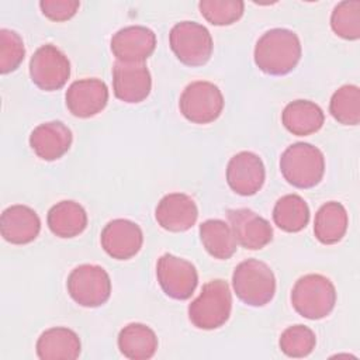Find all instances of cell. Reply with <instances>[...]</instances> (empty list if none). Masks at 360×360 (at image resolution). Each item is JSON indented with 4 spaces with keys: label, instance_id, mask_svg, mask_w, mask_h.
<instances>
[{
    "label": "cell",
    "instance_id": "1",
    "mask_svg": "<svg viewBox=\"0 0 360 360\" xmlns=\"http://www.w3.org/2000/svg\"><path fill=\"white\" fill-rule=\"evenodd\" d=\"M256 66L271 76L290 73L301 59V42L298 35L287 28L266 31L255 46Z\"/></svg>",
    "mask_w": 360,
    "mask_h": 360
},
{
    "label": "cell",
    "instance_id": "2",
    "mask_svg": "<svg viewBox=\"0 0 360 360\" xmlns=\"http://www.w3.org/2000/svg\"><path fill=\"white\" fill-rule=\"evenodd\" d=\"M232 294L225 280L215 278L202 285L200 295L188 305L190 322L204 330L218 329L231 316Z\"/></svg>",
    "mask_w": 360,
    "mask_h": 360
},
{
    "label": "cell",
    "instance_id": "3",
    "mask_svg": "<svg viewBox=\"0 0 360 360\" xmlns=\"http://www.w3.org/2000/svg\"><path fill=\"white\" fill-rule=\"evenodd\" d=\"M283 177L297 188L315 187L325 173V158L321 149L307 142L290 145L280 158Z\"/></svg>",
    "mask_w": 360,
    "mask_h": 360
},
{
    "label": "cell",
    "instance_id": "4",
    "mask_svg": "<svg viewBox=\"0 0 360 360\" xmlns=\"http://www.w3.org/2000/svg\"><path fill=\"white\" fill-rule=\"evenodd\" d=\"M291 304L301 316L311 321L322 319L335 308V285L322 274H305L292 287Z\"/></svg>",
    "mask_w": 360,
    "mask_h": 360
},
{
    "label": "cell",
    "instance_id": "5",
    "mask_svg": "<svg viewBox=\"0 0 360 360\" xmlns=\"http://www.w3.org/2000/svg\"><path fill=\"white\" fill-rule=\"evenodd\" d=\"M232 287L236 297L243 304L263 307L269 304L276 294V277L264 262L248 259L235 267Z\"/></svg>",
    "mask_w": 360,
    "mask_h": 360
},
{
    "label": "cell",
    "instance_id": "6",
    "mask_svg": "<svg viewBox=\"0 0 360 360\" xmlns=\"http://www.w3.org/2000/svg\"><path fill=\"white\" fill-rule=\"evenodd\" d=\"M169 42L176 58L187 66H202L212 55L210 31L195 21H181L173 25Z\"/></svg>",
    "mask_w": 360,
    "mask_h": 360
},
{
    "label": "cell",
    "instance_id": "7",
    "mask_svg": "<svg viewBox=\"0 0 360 360\" xmlns=\"http://www.w3.org/2000/svg\"><path fill=\"white\" fill-rule=\"evenodd\" d=\"M68 292L72 300L86 308L105 304L111 295L108 273L97 264H80L68 276Z\"/></svg>",
    "mask_w": 360,
    "mask_h": 360
},
{
    "label": "cell",
    "instance_id": "8",
    "mask_svg": "<svg viewBox=\"0 0 360 360\" xmlns=\"http://www.w3.org/2000/svg\"><path fill=\"white\" fill-rule=\"evenodd\" d=\"M179 107L180 112L190 122L210 124L221 115L224 110V96L214 83L197 80L183 90Z\"/></svg>",
    "mask_w": 360,
    "mask_h": 360
},
{
    "label": "cell",
    "instance_id": "9",
    "mask_svg": "<svg viewBox=\"0 0 360 360\" xmlns=\"http://www.w3.org/2000/svg\"><path fill=\"white\" fill-rule=\"evenodd\" d=\"M30 76L34 84L41 90H59L66 84L70 76V62L55 45H42L31 56Z\"/></svg>",
    "mask_w": 360,
    "mask_h": 360
},
{
    "label": "cell",
    "instance_id": "10",
    "mask_svg": "<svg viewBox=\"0 0 360 360\" xmlns=\"http://www.w3.org/2000/svg\"><path fill=\"white\" fill-rule=\"evenodd\" d=\"M156 276L163 292L167 297L180 301L190 298L198 283V274L194 264L170 253H165L159 257Z\"/></svg>",
    "mask_w": 360,
    "mask_h": 360
},
{
    "label": "cell",
    "instance_id": "11",
    "mask_svg": "<svg viewBox=\"0 0 360 360\" xmlns=\"http://www.w3.org/2000/svg\"><path fill=\"white\" fill-rule=\"evenodd\" d=\"M156 48V35L143 25H128L111 38V52L120 62L143 63Z\"/></svg>",
    "mask_w": 360,
    "mask_h": 360
},
{
    "label": "cell",
    "instance_id": "12",
    "mask_svg": "<svg viewBox=\"0 0 360 360\" xmlns=\"http://www.w3.org/2000/svg\"><path fill=\"white\" fill-rule=\"evenodd\" d=\"M266 170L262 159L253 152H239L231 158L226 167V181L239 195H253L264 184Z\"/></svg>",
    "mask_w": 360,
    "mask_h": 360
},
{
    "label": "cell",
    "instance_id": "13",
    "mask_svg": "<svg viewBox=\"0 0 360 360\" xmlns=\"http://www.w3.org/2000/svg\"><path fill=\"white\" fill-rule=\"evenodd\" d=\"M100 240L108 256L117 260H128L141 250L143 233L138 224L129 219L117 218L104 226Z\"/></svg>",
    "mask_w": 360,
    "mask_h": 360
},
{
    "label": "cell",
    "instance_id": "14",
    "mask_svg": "<svg viewBox=\"0 0 360 360\" xmlns=\"http://www.w3.org/2000/svg\"><path fill=\"white\" fill-rule=\"evenodd\" d=\"M152 89V77L145 63H127L117 60L112 66V90L124 103L143 101Z\"/></svg>",
    "mask_w": 360,
    "mask_h": 360
},
{
    "label": "cell",
    "instance_id": "15",
    "mask_svg": "<svg viewBox=\"0 0 360 360\" xmlns=\"http://www.w3.org/2000/svg\"><path fill=\"white\" fill-rule=\"evenodd\" d=\"M65 100L68 110L75 117L90 118L105 108L108 89L100 79H80L68 87Z\"/></svg>",
    "mask_w": 360,
    "mask_h": 360
},
{
    "label": "cell",
    "instance_id": "16",
    "mask_svg": "<svg viewBox=\"0 0 360 360\" xmlns=\"http://www.w3.org/2000/svg\"><path fill=\"white\" fill-rule=\"evenodd\" d=\"M228 221L236 243L245 249H262L273 239L270 222L249 208L229 210Z\"/></svg>",
    "mask_w": 360,
    "mask_h": 360
},
{
    "label": "cell",
    "instance_id": "17",
    "mask_svg": "<svg viewBox=\"0 0 360 360\" xmlns=\"http://www.w3.org/2000/svg\"><path fill=\"white\" fill-rule=\"evenodd\" d=\"M155 217L163 229L184 232L195 224L198 208L190 195L184 193H170L158 202Z\"/></svg>",
    "mask_w": 360,
    "mask_h": 360
},
{
    "label": "cell",
    "instance_id": "18",
    "mask_svg": "<svg viewBox=\"0 0 360 360\" xmlns=\"http://www.w3.org/2000/svg\"><path fill=\"white\" fill-rule=\"evenodd\" d=\"M72 131L60 121L39 124L30 135V146L42 160H56L62 158L72 145Z\"/></svg>",
    "mask_w": 360,
    "mask_h": 360
},
{
    "label": "cell",
    "instance_id": "19",
    "mask_svg": "<svg viewBox=\"0 0 360 360\" xmlns=\"http://www.w3.org/2000/svg\"><path fill=\"white\" fill-rule=\"evenodd\" d=\"M41 231L38 214L21 204L6 208L0 218L1 236L13 245H25L32 242Z\"/></svg>",
    "mask_w": 360,
    "mask_h": 360
},
{
    "label": "cell",
    "instance_id": "20",
    "mask_svg": "<svg viewBox=\"0 0 360 360\" xmlns=\"http://www.w3.org/2000/svg\"><path fill=\"white\" fill-rule=\"evenodd\" d=\"M35 349L41 360H75L80 354L82 343L75 330L56 326L41 333Z\"/></svg>",
    "mask_w": 360,
    "mask_h": 360
},
{
    "label": "cell",
    "instance_id": "21",
    "mask_svg": "<svg viewBox=\"0 0 360 360\" xmlns=\"http://www.w3.org/2000/svg\"><path fill=\"white\" fill-rule=\"evenodd\" d=\"M283 125L297 136L311 135L323 125L325 115L322 108L309 100H295L285 105L281 114Z\"/></svg>",
    "mask_w": 360,
    "mask_h": 360
},
{
    "label": "cell",
    "instance_id": "22",
    "mask_svg": "<svg viewBox=\"0 0 360 360\" xmlns=\"http://www.w3.org/2000/svg\"><path fill=\"white\" fill-rule=\"evenodd\" d=\"M46 222L53 235L59 238H75L86 229L87 214L79 202L65 200L48 211Z\"/></svg>",
    "mask_w": 360,
    "mask_h": 360
},
{
    "label": "cell",
    "instance_id": "23",
    "mask_svg": "<svg viewBox=\"0 0 360 360\" xmlns=\"http://www.w3.org/2000/svg\"><path fill=\"white\" fill-rule=\"evenodd\" d=\"M118 349L131 360L150 359L158 350L156 333L143 323H128L118 333Z\"/></svg>",
    "mask_w": 360,
    "mask_h": 360
},
{
    "label": "cell",
    "instance_id": "24",
    "mask_svg": "<svg viewBox=\"0 0 360 360\" xmlns=\"http://www.w3.org/2000/svg\"><path fill=\"white\" fill-rule=\"evenodd\" d=\"M347 224L349 218L346 208L338 201H329L323 204L315 214V238L323 245L338 243L345 236Z\"/></svg>",
    "mask_w": 360,
    "mask_h": 360
},
{
    "label": "cell",
    "instance_id": "25",
    "mask_svg": "<svg viewBox=\"0 0 360 360\" xmlns=\"http://www.w3.org/2000/svg\"><path fill=\"white\" fill-rule=\"evenodd\" d=\"M200 239L215 259L226 260L236 252V239L231 226L222 219H207L200 225Z\"/></svg>",
    "mask_w": 360,
    "mask_h": 360
},
{
    "label": "cell",
    "instance_id": "26",
    "mask_svg": "<svg viewBox=\"0 0 360 360\" xmlns=\"http://www.w3.org/2000/svg\"><path fill=\"white\" fill-rule=\"evenodd\" d=\"M273 221L284 232H300L309 221V208L298 194H285L273 208Z\"/></svg>",
    "mask_w": 360,
    "mask_h": 360
},
{
    "label": "cell",
    "instance_id": "27",
    "mask_svg": "<svg viewBox=\"0 0 360 360\" xmlns=\"http://www.w3.org/2000/svg\"><path fill=\"white\" fill-rule=\"evenodd\" d=\"M329 111L338 122L357 125L360 122V89L354 84L339 87L330 97Z\"/></svg>",
    "mask_w": 360,
    "mask_h": 360
},
{
    "label": "cell",
    "instance_id": "28",
    "mask_svg": "<svg viewBox=\"0 0 360 360\" xmlns=\"http://www.w3.org/2000/svg\"><path fill=\"white\" fill-rule=\"evenodd\" d=\"M330 27L343 39L360 38V1L345 0L335 6L330 15Z\"/></svg>",
    "mask_w": 360,
    "mask_h": 360
},
{
    "label": "cell",
    "instance_id": "29",
    "mask_svg": "<svg viewBox=\"0 0 360 360\" xmlns=\"http://www.w3.org/2000/svg\"><path fill=\"white\" fill-rule=\"evenodd\" d=\"M198 8L212 25H231L243 15L245 3L240 0H202L198 3Z\"/></svg>",
    "mask_w": 360,
    "mask_h": 360
},
{
    "label": "cell",
    "instance_id": "30",
    "mask_svg": "<svg viewBox=\"0 0 360 360\" xmlns=\"http://www.w3.org/2000/svg\"><path fill=\"white\" fill-rule=\"evenodd\" d=\"M278 345L281 352L288 357H305L315 349L316 338L308 326L294 325L281 333Z\"/></svg>",
    "mask_w": 360,
    "mask_h": 360
},
{
    "label": "cell",
    "instance_id": "31",
    "mask_svg": "<svg viewBox=\"0 0 360 360\" xmlns=\"http://www.w3.org/2000/svg\"><path fill=\"white\" fill-rule=\"evenodd\" d=\"M25 55L21 37L11 30H0V73L6 75L15 70Z\"/></svg>",
    "mask_w": 360,
    "mask_h": 360
},
{
    "label": "cell",
    "instance_id": "32",
    "mask_svg": "<svg viewBox=\"0 0 360 360\" xmlns=\"http://www.w3.org/2000/svg\"><path fill=\"white\" fill-rule=\"evenodd\" d=\"M41 11L52 21H66L72 18L80 7L77 0H41Z\"/></svg>",
    "mask_w": 360,
    "mask_h": 360
}]
</instances>
